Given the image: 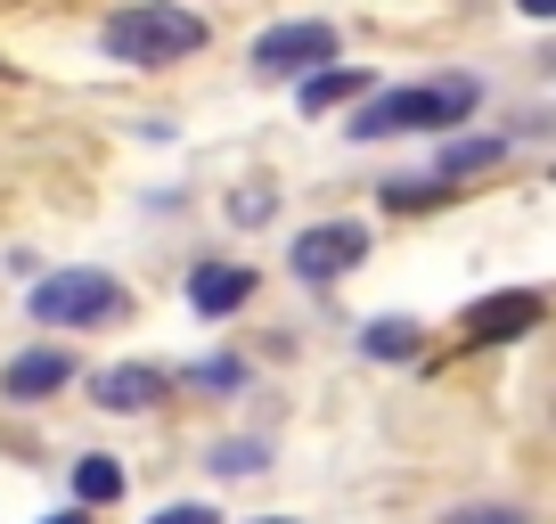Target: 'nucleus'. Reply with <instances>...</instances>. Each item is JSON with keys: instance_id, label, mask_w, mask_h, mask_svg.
Masks as SVG:
<instances>
[{"instance_id": "0eeeda50", "label": "nucleus", "mask_w": 556, "mask_h": 524, "mask_svg": "<svg viewBox=\"0 0 556 524\" xmlns=\"http://www.w3.org/2000/svg\"><path fill=\"white\" fill-rule=\"evenodd\" d=\"M66 385H74V352H58V345L9 352V369H0V394H9V402H50Z\"/></svg>"}, {"instance_id": "9b49d317", "label": "nucleus", "mask_w": 556, "mask_h": 524, "mask_svg": "<svg viewBox=\"0 0 556 524\" xmlns=\"http://www.w3.org/2000/svg\"><path fill=\"white\" fill-rule=\"evenodd\" d=\"M74 500H83V508H115L123 500V467L106 451H83V459H74Z\"/></svg>"}, {"instance_id": "412c9836", "label": "nucleus", "mask_w": 556, "mask_h": 524, "mask_svg": "<svg viewBox=\"0 0 556 524\" xmlns=\"http://www.w3.org/2000/svg\"><path fill=\"white\" fill-rule=\"evenodd\" d=\"M262 524H295V516H262Z\"/></svg>"}, {"instance_id": "f03ea898", "label": "nucleus", "mask_w": 556, "mask_h": 524, "mask_svg": "<svg viewBox=\"0 0 556 524\" xmlns=\"http://www.w3.org/2000/svg\"><path fill=\"white\" fill-rule=\"evenodd\" d=\"M197 50H205V17L173 9V0H139V9L106 17V58H123V66H180Z\"/></svg>"}, {"instance_id": "1a4fd4ad", "label": "nucleus", "mask_w": 556, "mask_h": 524, "mask_svg": "<svg viewBox=\"0 0 556 524\" xmlns=\"http://www.w3.org/2000/svg\"><path fill=\"white\" fill-rule=\"evenodd\" d=\"M254 271H245V262H197L189 271V303L205 320H222V312H245V303H254Z\"/></svg>"}, {"instance_id": "ddd939ff", "label": "nucleus", "mask_w": 556, "mask_h": 524, "mask_svg": "<svg viewBox=\"0 0 556 524\" xmlns=\"http://www.w3.org/2000/svg\"><path fill=\"white\" fill-rule=\"evenodd\" d=\"M361 352H368V361H409V352H417V320H368Z\"/></svg>"}, {"instance_id": "20e7f679", "label": "nucleus", "mask_w": 556, "mask_h": 524, "mask_svg": "<svg viewBox=\"0 0 556 524\" xmlns=\"http://www.w3.org/2000/svg\"><path fill=\"white\" fill-rule=\"evenodd\" d=\"M344 58V34H336L328 17H287V25H262L254 34V74H287V83H312L319 66H336Z\"/></svg>"}, {"instance_id": "f3484780", "label": "nucleus", "mask_w": 556, "mask_h": 524, "mask_svg": "<svg viewBox=\"0 0 556 524\" xmlns=\"http://www.w3.org/2000/svg\"><path fill=\"white\" fill-rule=\"evenodd\" d=\"M442 524H523V508H507V500H483V508H458V516H442Z\"/></svg>"}, {"instance_id": "a211bd4d", "label": "nucleus", "mask_w": 556, "mask_h": 524, "mask_svg": "<svg viewBox=\"0 0 556 524\" xmlns=\"http://www.w3.org/2000/svg\"><path fill=\"white\" fill-rule=\"evenodd\" d=\"M148 524H222V516H213L205 500H173V508H156Z\"/></svg>"}, {"instance_id": "9d476101", "label": "nucleus", "mask_w": 556, "mask_h": 524, "mask_svg": "<svg viewBox=\"0 0 556 524\" xmlns=\"http://www.w3.org/2000/svg\"><path fill=\"white\" fill-rule=\"evenodd\" d=\"M368 66H319L312 83H303V115H328V107H361L368 99Z\"/></svg>"}, {"instance_id": "6e6552de", "label": "nucleus", "mask_w": 556, "mask_h": 524, "mask_svg": "<svg viewBox=\"0 0 556 524\" xmlns=\"http://www.w3.org/2000/svg\"><path fill=\"white\" fill-rule=\"evenodd\" d=\"M164 369L156 361H115V369H99L90 377V402L99 410H115V419H131V410H148V402H164Z\"/></svg>"}, {"instance_id": "f8f14e48", "label": "nucleus", "mask_w": 556, "mask_h": 524, "mask_svg": "<svg viewBox=\"0 0 556 524\" xmlns=\"http://www.w3.org/2000/svg\"><path fill=\"white\" fill-rule=\"evenodd\" d=\"M205 467L229 475V484H245V475L270 467V442H262V435H229V442H213V451H205Z\"/></svg>"}, {"instance_id": "dca6fc26", "label": "nucleus", "mask_w": 556, "mask_h": 524, "mask_svg": "<svg viewBox=\"0 0 556 524\" xmlns=\"http://www.w3.org/2000/svg\"><path fill=\"white\" fill-rule=\"evenodd\" d=\"M189 385H205V394H238V385H245V361L213 352V361H197V369H189Z\"/></svg>"}, {"instance_id": "7ed1b4c3", "label": "nucleus", "mask_w": 556, "mask_h": 524, "mask_svg": "<svg viewBox=\"0 0 556 524\" xmlns=\"http://www.w3.org/2000/svg\"><path fill=\"white\" fill-rule=\"evenodd\" d=\"M123 312H131V296H123V279H106V271H50V279H34V320L41 328H115Z\"/></svg>"}, {"instance_id": "2eb2a0df", "label": "nucleus", "mask_w": 556, "mask_h": 524, "mask_svg": "<svg viewBox=\"0 0 556 524\" xmlns=\"http://www.w3.org/2000/svg\"><path fill=\"white\" fill-rule=\"evenodd\" d=\"M451 205V180H384V213H434Z\"/></svg>"}, {"instance_id": "4468645a", "label": "nucleus", "mask_w": 556, "mask_h": 524, "mask_svg": "<svg viewBox=\"0 0 556 524\" xmlns=\"http://www.w3.org/2000/svg\"><path fill=\"white\" fill-rule=\"evenodd\" d=\"M500 157H507V140H451V148H442V173H434V180H467V173H491Z\"/></svg>"}, {"instance_id": "f257e3e1", "label": "nucleus", "mask_w": 556, "mask_h": 524, "mask_svg": "<svg viewBox=\"0 0 556 524\" xmlns=\"http://www.w3.org/2000/svg\"><path fill=\"white\" fill-rule=\"evenodd\" d=\"M475 99H483V83L475 74H442V83H401V90H368L361 107H352V140H401V132H458V123L475 115Z\"/></svg>"}, {"instance_id": "6ab92c4d", "label": "nucleus", "mask_w": 556, "mask_h": 524, "mask_svg": "<svg viewBox=\"0 0 556 524\" xmlns=\"http://www.w3.org/2000/svg\"><path fill=\"white\" fill-rule=\"evenodd\" d=\"M523 17H540V25H556V0H516Z\"/></svg>"}, {"instance_id": "aec40b11", "label": "nucleus", "mask_w": 556, "mask_h": 524, "mask_svg": "<svg viewBox=\"0 0 556 524\" xmlns=\"http://www.w3.org/2000/svg\"><path fill=\"white\" fill-rule=\"evenodd\" d=\"M41 524H90V508L74 500V508H58V516H41Z\"/></svg>"}, {"instance_id": "39448f33", "label": "nucleus", "mask_w": 556, "mask_h": 524, "mask_svg": "<svg viewBox=\"0 0 556 524\" xmlns=\"http://www.w3.org/2000/svg\"><path fill=\"white\" fill-rule=\"evenodd\" d=\"M352 262H368V222H312V229H295V246H287V271L312 279V287L344 279Z\"/></svg>"}, {"instance_id": "423d86ee", "label": "nucleus", "mask_w": 556, "mask_h": 524, "mask_svg": "<svg viewBox=\"0 0 556 524\" xmlns=\"http://www.w3.org/2000/svg\"><path fill=\"white\" fill-rule=\"evenodd\" d=\"M548 328V296L540 287H491L467 303V345H516V336Z\"/></svg>"}]
</instances>
